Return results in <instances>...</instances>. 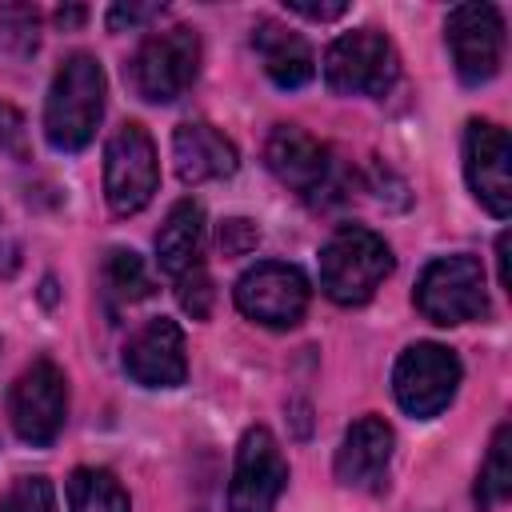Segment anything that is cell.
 Returning a JSON list of instances; mask_svg holds the SVG:
<instances>
[{
    "label": "cell",
    "instance_id": "6da1fadb",
    "mask_svg": "<svg viewBox=\"0 0 512 512\" xmlns=\"http://www.w3.org/2000/svg\"><path fill=\"white\" fill-rule=\"evenodd\" d=\"M104 96H108V80L96 56L88 52H72L52 84H48V100H44V136L56 152H80L92 144L96 124L104 116Z\"/></svg>",
    "mask_w": 512,
    "mask_h": 512
},
{
    "label": "cell",
    "instance_id": "7a4b0ae2",
    "mask_svg": "<svg viewBox=\"0 0 512 512\" xmlns=\"http://www.w3.org/2000/svg\"><path fill=\"white\" fill-rule=\"evenodd\" d=\"M392 248L380 232L364 224H344L320 248V288L328 300L356 308L376 296V288L392 276Z\"/></svg>",
    "mask_w": 512,
    "mask_h": 512
},
{
    "label": "cell",
    "instance_id": "3957f363",
    "mask_svg": "<svg viewBox=\"0 0 512 512\" xmlns=\"http://www.w3.org/2000/svg\"><path fill=\"white\" fill-rule=\"evenodd\" d=\"M196 72H200V36L196 28H184V24L168 32H152L124 64L128 88L148 104L180 100L192 88Z\"/></svg>",
    "mask_w": 512,
    "mask_h": 512
},
{
    "label": "cell",
    "instance_id": "277c9868",
    "mask_svg": "<svg viewBox=\"0 0 512 512\" xmlns=\"http://www.w3.org/2000/svg\"><path fill=\"white\" fill-rule=\"evenodd\" d=\"M324 84L336 96H388L400 76V56L392 40L376 28H352L336 36L324 52Z\"/></svg>",
    "mask_w": 512,
    "mask_h": 512
},
{
    "label": "cell",
    "instance_id": "5b68a950",
    "mask_svg": "<svg viewBox=\"0 0 512 512\" xmlns=\"http://www.w3.org/2000/svg\"><path fill=\"white\" fill-rule=\"evenodd\" d=\"M160 188L156 144L144 124L124 120L104 144V200L116 216H136Z\"/></svg>",
    "mask_w": 512,
    "mask_h": 512
},
{
    "label": "cell",
    "instance_id": "8992f818",
    "mask_svg": "<svg viewBox=\"0 0 512 512\" xmlns=\"http://www.w3.org/2000/svg\"><path fill=\"white\" fill-rule=\"evenodd\" d=\"M416 308L424 312V320L452 328V324H468L480 320L488 312V288H484V264L476 256H436L412 292Z\"/></svg>",
    "mask_w": 512,
    "mask_h": 512
},
{
    "label": "cell",
    "instance_id": "52a82bcc",
    "mask_svg": "<svg viewBox=\"0 0 512 512\" xmlns=\"http://www.w3.org/2000/svg\"><path fill=\"white\" fill-rule=\"evenodd\" d=\"M460 376H464V368L452 348L420 340L400 352V360L392 368V396L408 416L432 420L452 404Z\"/></svg>",
    "mask_w": 512,
    "mask_h": 512
},
{
    "label": "cell",
    "instance_id": "ba28073f",
    "mask_svg": "<svg viewBox=\"0 0 512 512\" xmlns=\"http://www.w3.org/2000/svg\"><path fill=\"white\" fill-rule=\"evenodd\" d=\"M232 296H236V308L248 320L264 324V328H296L308 312L312 288H308V276L296 264L260 260L236 280Z\"/></svg>",
    "mask_w": 512,
    "mask_h": 512
},
{
    "label": "cell",
    "instance_id": "9c48e42d",
    "mask_svg": "<svg viewBox=\"0 0 512 512\" xmlns=\"http://www.w3.org/2000/svg\"><path fill=\"white\" fill-rule=\"evenodd\" d=\"M8 416H12V428L24 444L32 448H48L60 428H64V416H68V384H64V372L52 364V360H32L12 392H8Z\"/></svg>",
    "mask_w": 512,
    "mask_h": 512
},
{
    "label": "cell",
    "instance_id": "30bf717a",
    "mask_svg": "<svg viewBox=\"0 0 512 512\" xmlns=\"http://www.w3.org/2000/svg\"><path fill=\"white\" fill-rule=\"evenodd\" d=\"M444 44L464 84H488L504 64V20L492 4H456L444 20Z\"/></svg>",
    "mask_w": 512,
    "mask_h": 512
},
{
    "label": "cell",
    "instance_id": "8fae6325",
    "mask_svg": "<svg viewBox=\"0 0 512 512\" xmlns=\"http://www.w3.org/2000/svg\"><path fill=\"white\" fill-rule=\"evenodd\" d=\"M288 484V460L268 428H248L236 448L228 512H276V500Z\"/></svg>",
    "mask_w": 512,
    "mask_h": 512
},
{
    "label": "cell",
    "instance_id": "7c38bea8",
    "mask_svg": "<svg viewBox=\"0 0 512 512\" xmlns=\"http://www.w3.org/2000/svg\"><path fill=\"white\" fill-rule=\"evenodd\" d=\"M464 176L472 196L504 220L512 212V148L500 124L492 120H468L464 128Z\"/></svg>",
    "mask_w": 512,
    "mask_h": 512
},
{
    "label": "cell",
    "instance_id": "4fadbf2b",
    "mask_svg": "<svg viewBox=\"0 0 512 512\" xmlns=\"http://www.w3.org/2000/svg\"><path fill=\"white\" fill-rule=\"evenodd\" d=\"M264 164H268V172L280 184L296 188L300 196L320 200L332 188V156L300 124H276L268 132V140H264Z\"/></svg>",
    "mask_w": 512,
    "mask_h": 512
},
{
    "label": "cell",
    "instance_id": "5bb4252c",
    "mask_svg": "<svg viewBox=\"0 0 512 512\" xmlns=\"http://www.w3.org/2000/svg\"><path fill=\"white\" fill-rule=\"evenodd\" d=\"M124 372L144 388H180L188 380L184 332L168 316H152L124 344Z\"/></svg>",
    "mask_w": 512,
    "mask_h": 512
},
{
    "label": "cell",
    "instance_id": "9a60e30c",
    "mask_svg": "<svg viewBox=\"0 0 512 512\" xmlns=\"http://www.w3.org/2000/svg\"><path fill=\"white\" fill-rule=\"evenodd\" d=\"M392 428L380 416H360L340 448H336V480L344 488L360 492H380L388 484V464H392Z\"/></svg>",
    "mask_w": 512,
    "mask_h": 512
},
{
    "label": "cell",
    "instance_id": "2e32d148",
    "mask_svg": "<svg viewBox=\"0 0 512 512\" xmlns=\"http://www.w3.org/2000/svg\"><path fill=\"white\" fill-rule=\"evenodd\" d=\"M172 160H176V176L184 184H204V180H224L236 172L240 156H236V144L204 124V120H188L172 132Z\"/></svg>",
    "mask_w": 512,
    "mask_h": 512
},
{
    "label": "cell",
    "instance_id": "e0dca14e",
    "mask_svg": "<svg viewBox=\"0 0 512 512\" xmlns=\"http://www.w3.org/2000/svg\"><path fill=\"white\" fill-rule=\"evenodd\" d=\"M252 48L268 72L272 84L280 88H300L312 80L316 72V56L308 48V40L300 32H292L288 24H276V20H256L252 28Z\"/></svg>",
    "mask_w": 512,
    "mask_h": 512
},
{
    "label": "cell",
    "instance_id": "ac0fdd59",
    "mask_svg": "<svg viewBox=\"0 0 512 512\" xmlns=\"http://www.w3.org/2000/svg\"><path fill=\"white\" fill-rule=\"evenodd\" d=\"M200 248H204V208L192 196H184L168 208V216L156 232V264L164 276L176 280L200 264Z\"/></svg>",
    "mask_w": 512,
    "mask_h": 512
},
{
    "label": "cell",
    "instance_id": "d6986e66",
    "mask_svg": "<svg viewBox=\"0 0 512 512\" xmlns=\"http://www.w3.org/2000/svg\"><path fill=\"white\" fill-rule=\"evenodd\" d=\"M68 512H132L124 484L108 468H76L64 484Z\"/></svg>",
    "mask_w": 512,
    "mask_h": 512
},
{
    "label": "cell",
    "instance_id": "ffe728a7",
    "mask_svg": "<svg viewBox=\"0 0 512 512\" xmlns=\"http://www.w3.org/2000/svg\"><path fill=\"white\" fill-rule=\"evenodd\" d=\"M152 296V280H148V268L144 260L132 252V248H112L104 256V300L108 308H128L136 300H148Z\"/></svg>",
    "mask_w": 512,
    "mask_h": 512
},
{
    "label": "cell",
    "instance_id": "44dd1931",
    "mask_svg": "<svg viewBox=\"0 0 512 512\" xmlns=\"http://www.w3.org/2000/svg\"><path fill=\"white\" fill-rule=\"evenodd\" d=\"M508 448H512V424H500L492 444H488V456L480 464V476H476V508L488 512L496 504H504L512 496V460H508Z\"/></svg>",
    "mask_w": 512,
    "mask_h": 512
},
{
    "label": "cell",
    "instance_id": "7402d4cb",
    "mask_svg": "<svg viewBox=\"0 0 512 512\" xmlns=\"http://www.w3.org/2000/svg\"><path fill=\"white\" fill-rule=\"evenodd\" d=\"M0 44L16 56H32L40 44V16L28 4H8L0 8Z\"/></svg>",
    "mask_w": 512,
    "mask_h": 512
},
{
    "label": "cell",
    "instance_id": "603a6c76",
    "mask_svg": "<svg viewBox=\"0 0 512 512\" xmlns=\"http://www.w3.org/2000/svg\"><path fill=\"white\" fill-rule=\"evenodd\" d=\"M0 512H56V492L48 476H16L0 496Z\"/></svg>",
    "mask_w": 512,
    "mask_h": 512
},
{
    "label": "cell",
    "instance_id": "cb8c5ba5",
    "mask_svg": "<svg viewBox=\"0 0 512 512\" xmlns=\"http://www.w3.org/2000/svg\"><path fill=\"white\" fill-rule=\"evenodd\" d=\"M212 276L204 272V264H196V268H188L184 276H176V300H180V308L192 316V320H204L208 312H212Z\"/></svg>",
    "mask_w": 512,
    "mask_h": 512
},
{
    "label": "cell",
    "instance_id": "d4e9b609",
    "mask_svg": "<svg viewBox=\"0 0 512 512\" xmlns=\"http://www.w3.org/2000/svg\"><path fill=\"white\" fill-rule=\"evenodd\" d=\"M0 152L12 160H28V124L8 100H0Z\"/></svg>",
    "mask_w": 512,
    "mask_h": 512
},
{
    "label": "cell",
    "instance_id": "484cf974",
    "mask_svg": "<svg viewBox=\"0 0 512 512\" xmlns=\"http://www.w3.org/2000/svg\"><path fill=\"white\" fill-rule=\"evenodd\" d=\"M216 240H220V252L224 256H248L256 248V240H260V228L252 220H244V216H232V220L220 224V236Z\"/></svg>",
    "mask_w": 512,
    "mask_h": 512
},
{
    "label": "cell",
    "instance_id": "4316f807",
    "mask_svg": "<svg viewBox=\"0 0 512 512\" xmlns=\"http://www.w3.org/2000/svg\"><path fill=\"white\" fill-rule=\"evenodd\" d=\"M164 12V4H112L108 8V28L112 32H132L144 28L148 20H156Z\"/></svg>",
    "mask_w": 512,
    "mask_h": 512
},
{
    "label": "cell",
    "instance_id": "83f0119b",
    "mask_svg": "<svg viewBox=\"0 0 512 512\" xmlns=\"http://www.w3.org/2000/svg\"><path fill=\"white\" fill-rule=\"evenodd\" d=\"M284 8H288V12H296V16H308V20H336V16H344V12H348V4H344V0H332V4L284 0Z\"/></svg>",
    "mask_w": 512,
    "mask_h": 512
},
{
    "label": "cell",
    "instance_id": "f1b7e54d",
    "mask_svg": "<svg viewBox=\"0 0 512 512\" xmlns=\"http://www.w3.org/2000/svg\"><path fill=\"white\" fill-rule=\"evenodd\" d=\"M16 272H20V244L8 240V236H0V280H8Z\"/></svg>",
    "mask_w": 512,
    "mask_h": 512
},
{
    "label": "cell",
    "instance_id": "f546056e",
    "mask_svg": "<svg viewBox=\"0 0 512 512\" xmlns=\"http://www.w3.org/2000/svg\"><path fill=\"white\" fill-rule=\"evenodd\" d=\"M496 264H500V288H508V232L496 236Z\"/></svg>",
    "mask_w": 512,
    "mask_h": 512
},
{
    "label": "cell",
    "instance_id": "4dcf8cb0",
    "mask_svg": "<svg viewBox=\"0 0 512 512\" xmlns=\"http://www.w3.org/2000/svg\"><path fill=\"white\" fill-rule=\"evenodd\" d=\"M84 16H88V12H84V8H60V12H56V20H60V24H64V28H76V24H80V20H84Z\"/></svg>",
    "mask_w": 512,
    "mask_h": 512
}]
</instances>
